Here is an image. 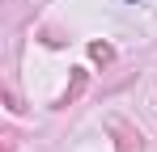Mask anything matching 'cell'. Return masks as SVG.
<instances>
[{
	"instance_id": "cell-1",
	"label": "cell",
	"mask_w": 157,
	"mask_h": 152,
	"mask_svg": "<svg viewBox=\"0 0 157 152\" xmlns=\"http://www.w3.org/2000/svg\"><path fill=\"white\" fill-rule=\"evenodd\" d=\"M110 131H115V139H119V152H144V135H140L136 127H128V123H115Z\"/></svg>"
},
{
	"instance_id": "cell-2",
	"label": "cell",
	"mask_w": 157,
	"mask_h": 152,
	"mask_svg": "<svg viewBox=\"0 0 157 152\" xmlns=\"http://www.w3.org/2000/svg\"><path fill=\"white\" fill-rule=\"evenodd\" d=\"M89 59H94V63H110V59H115V47H110V42H89Z\"/></svg>"
},
{
	"instance_id": "cell-3",
	"label": "cell",
	"mask_w": 157,
	"mask_h": 152,
	"mask_svg": "<svg viewBox=\"0 0 157 152\" xmlns=\"http://www.w3.org/2000/svg\"><path fill=\"white\" fill-rule=\"evenodd\" d=\"M81 89H85V72H81V68H77V76H72V85H68V93L59 97V106H72V101L81 97Z\"/></svg>"
},
{
	"instance_id": "cell-4",
	"label": "cell",
	"mask_w": 157,
	"mask_h": 152,
	"mask_svg": "<svg viewBox=\"0 0 157 152\" xmlns=\"http://www.w3.org/2000/svg\"><path fill=\"white\" fill-rule=\"evenodd\" d=\"M128 4H140V0H128Z\"/></svg>"
}]
</instances>
